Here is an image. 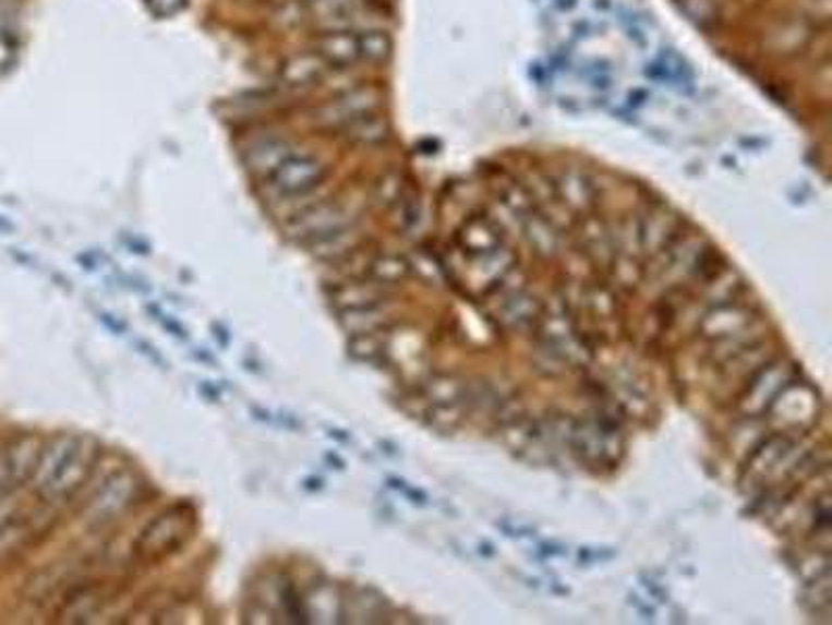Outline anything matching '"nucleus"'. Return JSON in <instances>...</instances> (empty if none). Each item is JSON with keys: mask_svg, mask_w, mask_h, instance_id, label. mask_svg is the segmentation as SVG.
<instances>
[{"mask_svg": "<svg viewBox=\"0 0 832 625\" xmlns=\"http://www.w3.org/2000/svg\"><path fill=\"white\" fill-rule=\"evenodd\" d=\"M98 442L91 436H63L43 455L40 486L50 498H69L91 480L98 461Z\"/></svg>", "mask_w": 832, "mask_h": 625, "instance_id": "1", "label": "nucleus"}, {"mask_svg": "<svg viewBox=\"0 0 832 625\" xmlns=\"http://www.w3.org/2000/svg\"><path fill=\"white\" fill-rule=\"evenodd\" d=\"M315 52L334 70H348L362 63L360 59L359 32L354 29H329L323 32L315 43Z\"/></svg>", "mask_w": 832, "mask_h": 625, "instance_id": "7", "label": "nucleus"}, {"mask_svg": "<svg viewBox=\"0 0 832 625\" xmlns=\"http://www.w3.org/2000/svg\"><path fill=\"white\" fill-rule=\"evenodd\" d=\"M379 105V96L373 88H348L343 93L336 94L327 103H323L316 111V119L331 130H341L348 123L357 121L360 117L375 113Z\"/></svg>", "mask_w": 832, "mask_h": 625, "instance_id": "5", "label": "nucleus"}, {"mask_svg": "<svg viewBox=\"0 0 832 625\" xmlns=\"http://www.w3.org/2000/svg\"><path fill=\"white\" fill-rule=\"evenodd\" d=\"M359 38L362 63H383L391 55V40L382 29H360Z\"/></svg>", "mask_w": 832, "mask_h": 625, "instance_id": "12", "label": "nucleus"}, {"mask_svg": "<svg viewBox=\"0 0 832 625\" xmlns=\"http://www.w3.org/2000/svg\"><path fill=\"white\" fill-rule=\"evenodd\" d=\"M348 226H350L348 208L341 203L329 201V203H318L298 213L290 221V232L296 238L311 240L313 244H318L338 233L348 232Z\"/></svg>", "mask_w": 832, "mask_h": 625, "instance_id": "4", "label": "nucleus"}, {"mask_svg": "<svg viewBox=\"0 0 832 625\" xmlns=\"http://www.w3.org/2000/svg\"><path fill=\"white\" fill-rule=\"evenodd\" d=\"M158 324L165 325V329H169L171 332V336H176V338H181V340H185L188 336H185V329L181 327L178 322H173V320H169L162 311L158 313L157 315Z\"/></svg>", "mask_w": 832, "mask_h": 625, "instance_id": "15", "label": "nucleus"}, {"mask_svg": "<svg viewBox=\"0 0 832 625\" xmlns=\"http://www.w3.org/2000/svg\"><path fill=\"white\" fill-rule=\"evenodd\" d=\"M558 190H560V194L566 199L564 203H568L572 207H586L589 199H591V185L577 171H570V173L563 176Z\"/></svg>", "mask_w": 832, "mask_h": 625, "instance_id": "13", "label": "nucleus"}, {"mask_svg": "<svg viewBox=\"0 0 832 625\" xmlns=\"http://www.w3.org/2000/svg\"><path fill=\"white\" fill-rule=\"evenodd\" d=\"M327 176V165L316 155L290 153L269 173L273 190L281 196H304L321 185Z\"/></svg>", "mask_w": 832, "mask_h": 625, "instance_id": "3", "label": "nucleus"}, {"mask_svg": "<svg viewBox=\"0 0 832 625\" xmlns=\"http://www.w3.org/2000/svg\"><path fill=\"white\" fill-rule=\"evenodd\" d=\"M157 17H173L188 4V0H146Z\"/></svg>", "mask_w": 832, "mask_h": 625, "instance_id": "14", "label": "nucleus"}, {"mask_svg": "<svg viewBox=\"0 0 832 625\" xmlns=\"http://www.w3.org/2000/svg\"><path fill=\"white\" fill-rule=\"evenodd\" d=\"M137 484L128 471H117L109 476L105 484L96 490L88 503V517L94 524H107L114 519L119 513L128 509V505L135 498Z\"/></svg>", "mask_w": 832, "mask_h": 625, "instance_id": "6", "label": "nucleus"}, {"mask_svg": "<svg viewBox=\"0 0 832 625\" xmlns=\"http://www.w3.org/2000/svg\"><path fill=\"white\" fill-rule=\"evenodd\" d=\"M808 40H810V27L804 20L781 22L768 34V47L772 48V52L776 55H791L795 50H801L808 45Z\"/></svg>", "mask_w": 832, "mask_h": 625, "instance_id": "9", "label": "nucleus"}, {"mask_svg": "<svg viewBox=\"0 0 832 625\" xmlns=\"http://www.w3.org/2000/svg\"><path fill=\"white\" fill-rule=\"evenodd\" d=\"M192 517V510L183 507L165 510L142 532L137 553L146 558H160L176 553V549H180L194 528Z\"/></svg>", "mask_w": 832, "mask_h": 625, "instance_id": "2", "label": "nucleus"}, {"mask_svg": "<svg viewBox=\"0 0 832 625\" xmlns=\"http://www.w3.org/2000/svg\"><path fill=\"white\" fill-rule=\"evenodd\" d=\"M290 155V146L284 142V140H265L261 144H256L250 155H248V165L252 171L256 173H267L284 161L286 157Z\"/></svg>", "mask_w": 832, "mask_h": 625, "instance_id": "10", "label": "nucleus"}, {"mask_svg": "<svg viewBox=\"0 0 832 625\" xmlns=\"http://www.w3.org/2000/svg\"><path fill=\"white\" fill-rule=\"evenodd\" d=\"M329 70L331 68L316 55L315 50L313 52H300V55H293L281 63L279 80L288 88L302 91V88H313L316 84H321Z\"/></svg>", "mask_w": 832, "mask_h": 625, "instance_id": "8", "label": "nucleus"}, {"mask_svg": "<svg viewBox=\"0 0 832 625\" xmlns=\"http://www.w3.org/2000/svg\"><path fill=\"white\" fill-rule=\"evenodd\" d=\"M343 136L352 142H359V144H375V142H382L387 134V128L383 123V119L375 117V113H369V116L360 117L357 121L348 123L346 128L339 130Z\"/></svg>", "mask_w": 832, "mask_h": 625, "instance_id": "11", "label": "nucleus"}]
</instances>
